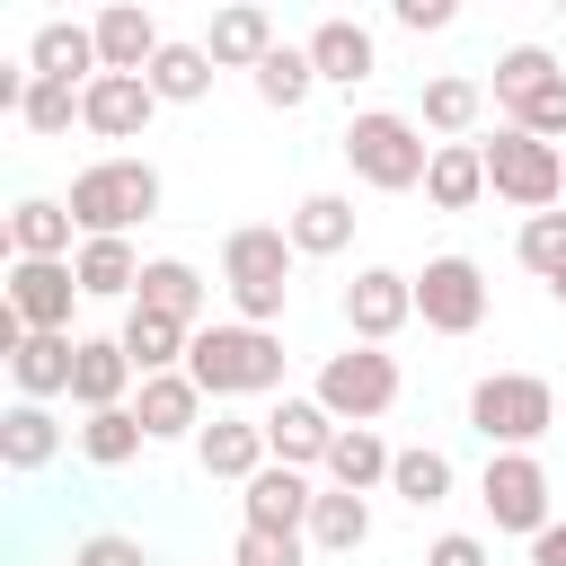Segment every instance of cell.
Listing matches in <instances>:
<instances>
[{"instance_id":"obj_1","label":"cell","mask_w":566,"mask_h":566,"mask_svg":"<svg viewBox=\"0 0 566 566\" xmlns=\"http://www.w3.org/2000/svg\"><path fill=\"white\" fill-rule=\"evenodd\" d=\"M186 371L203 380V398H265L283 389V336L256 318H203L186 345Z\"/></svg>"},{"instance_id":"obj_2","label":"cell","mask_w":566,"mask_h":566,"mask_svg":"<svg viewBox=\"0 0 566 566\" xmlns=\"http://www.w3.org/2000/svg\"><path fill=\"white\" fill-rule=\"evenodd\" d=\"M292 265H301V248H292L283 221H239L221 239V292H230V310L256 318V327H274L283 301H292Z\"/></svg>"},{"instance_id":"obj_3","label":"cell","mask_w":566,"mask_h":566,"mask_svg":"<svg viewBox=\"0 0 566 566\" xmlns=\"http://www.w3.org/2000/svg\"><path fill=\"white\" fill-rule=\"evenodd\" d=\"M336 150H345V168H354L371 195H407V186H424V168H433L424 124L398 115V106H363V115L336 133Z\"/></svg>"},{"instance_id":"obj_4","label":"cell","mask_w":566,"mask_h":566,"mask_svg":"<svg viewBox=\"0 0 566 566\" xmlns=\"http://www.w3.org/2000/svg\"><path fill=\"white\" fill-rule=\"evenodd\" d=\"M159 168L150 159H133V150H106V159H88L80 177H71V212H80V239H97V230H142V221H159Z\"/></svg>"},{"instance_id":"obj_5","label":"cell","mask_w":566,"mask_h":566,"mask_svg":"<svg viewBox=\"0 0 566 566\" xmlns=\"http://www.w3.org/2000/svg\"><path fill=\"white\" fill-rule=\"evenodd\" d=\"M478 150H486V186H495L513 212H548V203H566V150H557L548 133H531V124H495Z\"/></svg>"},{"instance_id":"obj_6","label":"cell","mask_w":566,"mask_h":566,"mask_svg":"<svg viewBox=\"0 0 566 566\" xmlns=\"http://www.w3.org/2000/svg\"><path fill=\"white\" fill-rule=\"evenodd\" d=\"M469 424L486 433V451H531L557 424V389L539 371H486L469 389Z\"/></svg>"},{"instance_id":"obj_7","label":"cell","mask_w":566,"mask_h":566,"mask_svg":"<svg viewBox=\"0 0 566 566\" xmlns=\"http://www.w3.org/2000/svg\"><path fill=\"white\" fill-rule=\"evenodd\" d=\"M398 354L389 345H345V354H327L318 363V398H327V416H345V424H380L389 407H398Z\"/></svg>"},{"instance_id":"obj_8","label":"cell","mask_w":566,"mask_h":566,"mask_svg":"<svg viewBox=\"0 0 566 566\" xmlns=\"http://www.w3.org/2000/svg\"><path fill=\"white\" fill-rule=\"evenodd\" d=\"M416 318L433 336H478L486 327V265L478 256H424L416 274Z\"/></svg>"},{"instance_id":"obj_9","label":"cell","mask_w":566,"mask_h":566,"mask_svg":"<svg viewBox=\"0 0 566 566\" xmlns=\"http://www.w3.org/2000/svg\"><path fill=\"white\" fill-rule=\"evenodd\" d=\"M478 504H486L495 531H522V539L557 522V513H548V469H539V451H486Z\"/></svg>"},{"instance_id":"obj_10","label":"cell","mask_w":566,"mask_h":566,"mask_svg":"<svg viewBox=\"0 0 566 566\" xmlns=\"http://www.w3.org/2000/svg\"><path fill=\"white\" fill-rule=\"evenodd\" d=\"M159 106H168V97L150 88V71H97V80L80 88V124H88L97 142H142Z\"/></svg>"},{"instance_id":"obj_11","label":"cell","mask_w":566,"mask_h":566,"mask_svg":"<svg viewBox=\"0 0 566 566\" xmlns=\"http://www.w3.org/2000/svg\"><path fill=\"white\" fill-rule=\"evenodd\" d=\"M80 301L88 292H80V265L71 256H9V310L27 327H71Z\"/></svg>"},{"instance_id":"obj_12","label":"cell","mask_w":566,"mask_h":566,"mask_svg":"<svg viewBox=\"0 0 566 566\" xmlns=\"http://www.w3.org/2000/svg\"><path fill=\"white\" fill-rule=\"evenodd\" d=\"M407 318H416V274H398V265H363V274L345 283V327H354L363 345H389Z\"/></svg>"},{"instance_id":"obj_13","label":"cell","mask_w":566,"mask_h":566,"mask_svg":"<svg viewBox=\"0 0 566 566\" xmlns=\"http://www.w3.org/2000/svg\"><path fill=\"white\" fill-rule=\"evenodd\" d=\"M133 416L150 424V442H195V433H203V380H195L186 363H177V371H142Z\"/></svg>"},{"instance_id":"obj_14","label":"cell","mask_w":566,"mask_h":566,"mask_svg":"<svg viewBox=\"0 0 566 566\" xmlns=\"http://www.w3.org/2000/svg\"><path fill=\"white\" fill-rule=\"evenodd\" d=\"M71 363H80V336H71V327H27V336L9 345L18 398H71Z\"/></svg>"},{"instance_id":"obj_15","label":"cell","mask_w":566,"mask_h":566,"mask_svg":"<svg viewBox=\"0 0 566 566\" xmlns=\"http://www.w3.org/2000/svg\"><path fill=\"white\" fill-rule=\"evenodd\" d=\"M195 460H203V478H230V486H248V478L274 460V442H265V416H212V424L195 433Z\"/></svg>"},{"instance_id":"obj_16","label":"cell","mask_w":566,"mask_h":566,"mask_svg":"<svg viewBox=\"0 0 566 566\" xmlns=\"http://www.w3.org/2000/svg\"><path fill=\"white\" fill-rule=\"evenodd\" d=\"M239 504H248V522H256V531H310V504H318V486H310V469H292V460H265V469L239 486Z\"/></svg>"},{"instance_id":"obj_17","label":"cell","mask_w":566,"mask_h":566,"mask_svg":"<svg viewBox=\"0 0 566 566\" xmlns=\"http://www.w3.org/2000/svg\"><path fill=\"white\" fill-rule=\"evenodd\" d=\"M336 424H345V416H327V398L310 389V398H283V407L265 416V442H274V460H292V469H327Z\"/></svg>"},{"instance_id":"obj_18","label":"cell","mask_w":566,"mask_h":566,"mask_svg":"<svg viewBox=\"0 0 566 566\" xmlns=\"http://www.w3.org/2000/svg\"><path fill=\"white\" fill-rule=\"evenodd\" d=\"M88 27H97V62L106 71H150V53L168 44L159 18H150V0H106Z\"/></svg>"},{"instance_id":"obj_19","label":"cell","mask_w":566,"mask_h":566,"mask_svg":"<svg viewBox=\"0 0 566 566\" xmlns=\"http://www.w3.org/2000/svg\"><path fill=\"white\" fill-rule=\"evenodd\" d=\"M310 62H318L327 88H363V80L380 71V44H371L363 18H318V27H310Z\"/></svg>"},{"instance_id":"obj_20","label":"cell","mask_w":566,"mask_h":566,"mask_svg":"<svg viewBox=\"0 0 566 566\" xmlns=\"http://www.w3.org/2000/svg\"><path fill=\"white\" fill-rule=\"evenodd\" d=\"M142 380V363L124 354V336H80V363H71V407H124Z\"/></svg>"},{"instance_id":"obj_21","label":"cell","mask_w":566,"mask_h":566,"mask_svg":"<svg viewBox=\"0 0 566 566\" xmlns=\"http://www.w3.org/2000/svg\"><path fill=\"white\" fill-rule=\"evenodd\" d=\"M495 186H486V150L478 142H433V168H424V203L433 212H478Z\"/></svg>"},{"instance_id":"obj_22","label":"cell","mask_w":566,"mask_h":566,"mask_svg":"<svg viewBox=\"0 0 566 566\" xmlns=\"http://www.w3.org/2000/svg\"><path fill=\"white\" fill-rule=\"evenodd\" d=\"M478 115H486V80H469V71H433V80H424L416 124H424L433 142H469V133H478Z\"/></svg>"},{"instance_id":"obj_23","label":"cell","mask_w":566,"mask_h":566,"mask_svg":"<svg viewBox=\"0 0 566 566\" xmlns=\"http://www.w3.org/2000/svg\"><path fill=\"white\" fill-rule=\"evenodd\" d=\"M71 239H80V212H71L62 195H18V212H9V256H80Z\"/></svg>"},{"instance_id":"obj_24","label":"cell","mask_w":566,"mask_h":566,"mask_svg":"<svg viewBox=\"0 0 566 566\" xmlns=\"http://www.w3.org/2000/svg\"><path fill=\"white\" fill-rule=\"evenodd\" d=\"M71 265H80V292H88V301H133L150 256H133V239H124V230H97V239H80V256H71Z\"/></svg>"},{"instance_id":"obj_25","label":"cell","mask_w":566,"mask_h":566,"mask_svg":"<svg viewBox=\"0 0 566 566\" xmlns=\"http://www.w3.org/2000/svg\"><path fill=\"white\" fill-rule=\"evenodd\" d=\"M203 44H212V62H221V71H256V62L274 53V18H265L256 0H221Z\"/></svg>"},{"instance_id":"obj_26","label":"cell","mask_w":566,"mask_h":566,"mask_svg":"<svg viewBox=\"0 0 566 566\" xmlns=\"http://www.w3.org/2000/svg\"><path fill=\"white\" fill-rule=\"evenodd\" d=\"M27 62H35L44 80H80V88L106 71V62H97V27H80V18H44L35 44H27Z\"/></svg>"},{"instance_id":"obj_27","label":"cell","mask_w":566,"mask_h":566,"mask_svg":"<svg viewBox=\"0 0 566 566\" xmlns=\"http://www.w3.org/2000/svg\"><path fill=\"white\" fill-rule=\"evenodd\" d=\"M354 195H301L292 212H283V230H292V248L301 256H345L354 248Z\"/></svg>"},{"instance_id":"obj_28","label":"cell","mask_w":566,"mask_h":566,"mask_svg":"<svg viewBox=\"0 0 566 566\" xmlns=\"http://www.w3.org/2000/svg\"><path fill=\"white\" fill-rule=\"evenodd\" d=\"M186 345H195V318H168V310H150V301L124 310V354H133L142 371H177Z\"/></svg>"},{"instance_id":"obj_29","label":"cell","mask_w":566,"mask_h":566,"mask_svg":"<svg viewBox=\"0 0 566 566\" xmlns=\"http://www.w3.org/2000/svg\"><path fill=\"white\" fill-rule=\"evenodd\" d=\"M62 451V424H53V398H18L9 416H0V460L18 469V478H35L44 460Z\"/></svg>"},{"instance_id":"obj_30","label":"cell","mask_w":566,"mask_h":566,"mask_svg":"<svg viewBox=\"0 0 566 566\" xmlns=\"http://www.w3.org/2000/svg\"><path fill=\"white\" fill-rule=\"evenodd\" d=\"M389 442L371 433V424H336V442H327V486H354V495H371V486H389Z\"/></svg>"},{"instance_id":"obj_31","label":"cell","mask_w":566,"mask_h":566,"mask_svg":"<svg viewBox=\"0 0 566 566\" xmlns=\"http://www.w3.org/2000/svg\"><path fill=\"white\" fill-rule=\"evenodd\" d=\"M327 80H318V62H310V44H274L265 62H256V97L274 106V115H301L310 97H318Z\"/></svg>"},{"instance_id":"obj_32","label":"cell","mask_w":566,"mask_h":566,"mask_svg":"<svg viewBox=\"0 0 566 566\" xmlns=\"http://www.w3.org/2000/svg\"><path fill=\"white\" fill-rule=\"evenodd\" d=\"M133 301H150V310H168V318H195V327H203V310H212V283H203L186 256H150Z\"/></svg>"},{"instance_id":"obj_33","label":"cell","mask_w":566,"mask_h":566,"mask_svg":"<svg viewBox=\"0 0 566 566\" xmlns=\"http://www.w3.org/2000/svg\"><path fill=\"white\" fill-rule=\"evenodd\" d=\"M142 442H150V424L133 416V398H124V407H80V460H97V469H124Z\"/></svg>"},{"instance_id":"obj_34","label":"cell","mask_w":566,"mask_h":566,"mask_svg":"<svg viewBox=\"0 0 566 566\" xmlns=\"http://www.w3.org/2000/svg\"><path fill=\"white\" fill-rule=\"evenodd\" d=\"M363 539H371V504H363L354 486H318V504H310V548L354 557Z\"/></svg>"},{"instance_id":"obj_35","label":"cell","mask_w":566,"mask_h":566,"mask_svg":"<svg viewBox=\"0 0 566 566\" xmlns=\"http://www.w3.org/2000/svg\"><path fill=\"white\" fill-rule=\"evenodd\" d=\"M389 495H398V504H416V513H433V504L451 495V451H433V442H407V451L389 460Z\"/></svg>"},{"instance_id":"obj_36","label":"cell","mask_w":566,"mask_h":566,"mask_svg":"<svg viewBox=\"0 0 566 566\" xmlns=\"http://www.w3.org/2000/svg\"><path fill=\"white\" fill-rule=\"evenodd\" d=\"M212 71H221L212 44H159V53H150V88H159L168 106H195V97L212 88Z\"/></svg>"},{"instance_id":"obj_37","label":"cell","mask_w":566,"mask_h":566,"mask_svg":"<svg viewBox=\"0 0 566 566\" xmlns=\"http://www.w3.org/2000/svg\"><path fill=\"white\" fill-rule=\"evenodd\" d=\"M18 124L35 133V142H62L71 124H80V80H27V97H18Z\"/></svg>"},{"instance_id":"obj_38","label":"cell","mask_w":566,"mask_h":566,"mask_svg":"<svg viewBox=\"0 0 566 566\" xmlns=\"http://www.w3.org/2000/svg\"><path fill=\"white\" fill-rule=\"evenodd\" d=\"M557 71H566V62H557L548 44H504V53H495V80H486V88H495V106L513 115V106H522V97H531L539 80H557Z\"/></svg>"},{"instance_id":"obj_39","label":"cell","mask_w":566,"mask_h":566,"mask_svg":"<svg viewBox=\"0 0 566 566\" xmlns=\"http://www.w3.org/2000/svg\"><path fill=\"white\" fill-rule=\"evenodd\" d=\"M513 256H522V265L548 283V274L566 265V212H557V203H548V212H522V239H513Z\"/></svg>"},{"instance_id":"obj_40","label":"cell","mask_w":566,"mask_h":566,"mask_svg":"<svg viewBox=\"0 0 566 566\" xmlns=\"http://www.w3.org/2000/svg\"><path fill=\"white\" fill-rule=\"evenodd\" d=\"M230 566H310V531H256V522H239Z\"/></svg>"},{"instance_id":"obj_41","label":"cell","mask_w":566,"mask_h":566,"mask_svg":"<svg viewBox=\"0 0 566 566\" xmlns=\"http://www.w3.org/2000/svg\"><path fill=\"white\" fill-rule=\"evenodd\" d=\"M504 124H531V133H548V142H557V133H566V71H557V80H539Z\"/></svg>"},{"instance_id":"obj_42","label":"cell","mask_w":566,"mask_h":566,"mask_svg":"<svg viewBox=\"0 0 566 566\" xmlns=\"http://www.w3.org/2000/svg\"><path fill=\"white\" fill-rule=\"evenodd\" d=\"M71 566H150V548H142L133 531H88V539L71 548Z\"/></svg>"},{"instance_id":"obj_43","label":"cell","mask_w":566,"mask_h":566,"mask_svg":"<svg viewBox=\"0 0 566 566\" xmlns=\"http://www.w3.org/2000/svg\"><path fill=\"white\" fill-rule=\"evenodd\" d=\"M389 18H398L407 35H442V27L460 18V0H389Z\"/></svg>"},{"instance_id":"obj_44","label":"cell","mask_w":566,"mask_h":566,"mask_svg":"<svg viewBox=\"0 0 566 566\" xmlns=\"http://www.w3.org/2000/svg\"><path fill=\"white\" fill-rule=\"evenodd\" d=\"M424 566H495V557H486V539H478V531H442V539L424 548Z\"/></svg>"},{"instance_id":"obj_45","label":"cell","mask_w":566,"mask_h":566,"mask_svg":"<svg viewBox=\"0 0 566 566\" xmlns=\"http://www.w3.org/2000/svg\"><path fill=\"white\" fill-rule=\"evenodd\" d=\"M531 566H566V522H548V531H531Z\"/></svg>"},{"instance_id":"obj_46","label":"cell","mask_w":566,"mask_h":566,"mask_svg":"<svg viewBox=\"0 0 566 566\" xmlns=\"http://www.w3.org/2000/svg\"><path fill=\"white\" fill-rule=\"evenodd\" d=\"M548 301H557V310H566V265H557V274H548Z\"/></svg>"},{"instance_id":"obj_47","label":"cell","mask_w":566,"mask_h":566,"mask_svg":"<svg viewBox=\"0 0 566 566\" xmlns=\"http://www.w3.org/2000/svg\"><path fill=\"white\" fill-rule=\"evenodd\" d=\"M548 9H566V0H548Z\"/></svg>"}]
</instances>
